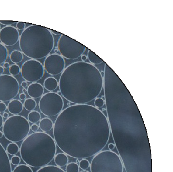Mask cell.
<instances>
[{
  "label": "cell",
  "mask_w": 173,
  "mask_h": 172,
  "mask_svg": "<svg viewBox=\"0 0 173 172\" xmlns=\"http://www.w3.org/2000/svg\"><path fill=\"white\" fill-rule=\"evenodd\" d=\"M19 98L21 100H24L26 99L27 96H26V95L24 93H21L19 94Z\"/></svg>",
  "instance_id": "obj_37"
},
{
  "label": "cell",
  "mask_w": 173,
  "mask_h": 172,
  "mask_svg": "<svg viewBox=\"0 0 173 172\" xmlns=\"http://www.w3.org/2000/svg\"><path fill=\"white\" fill-rule=\"evenodd\" d=\"M110 133L106 116L88 104L68 106L58 115L53 126L56 145L64 153L76 159H86L102 151Z\"/></svg>",
  "instance_id": "obj_1"
},
{
  "label": "cell",
  "mask_w": 173,
  "mask_h": 172,
  "mask_svg": "<svg viewBox=\"0 0 173 172\" xmlns=\"http://www.w3.org/2000/svg\"><path fill=\"white\" fill-rule=\"evenodd\" d=\"M21 86L23 88H25L26 87H27L28 86V83L26 81H23L21 83Z\"/></svg>",
  "instance_id": "obj_41"
},
{
  "label": "cell",
  "mask_w": 173,
  "mask_h": 172,
  "mask_svg": "<svg viewBox=\"0 0 173 172\" xmlns=\"http://www.w3.org/2000/svg\"><path fill=\"white\" fill-rule=\"evenodd\" d=\"M28 94L32 99H38L42 97L44 87L40 83H32L28 86L27 89Z\"/></svg>",
  "instance_id": "obj_15"
},
{
  "label": "cell",
  "mask_w": 173,
  "mask_h": 172,
  "mask_svg": "<svg viewBox=\"0 0 173 172\" xmlns=\"http://www.w3.org/2000/svg\"><path fill=\"white\" fill-rule=\"evenodd\" d=\"M21 73L25 81L32 83L42 79L44 75V69L39 61L30 59L22 64Z\"/></svg>",
  "instance_id": "obj_11"
},
{
  "label": "cell",
  "mask_w": 173,
  "mask_h": 172,
  "mask_svg": "<svg viewBox=\"0 0 173 172\" xmlns=\"http://www.w3.org/2000/svg\"><path fill=\"white\" fill-rule=\"evenodd\" d=\"M9 73L10 75L17 76L19 74V73H21V68L17 64H12L11 65H10L9 67Z\"/></svg>",
  "instance_id": "obj_28"
},
{
  "label": "cell",
  "mask_w": 173,
  "mask_h": 172,
  "mask_svg": "<svg viewBox=\"0 0 173 172\" xmlns=\"http://www.w3.org/2000/svg\"><path fill=\"white\" fill-rule=\"evenodd\" d=\"M3 135V133H2V132H1V131H0V139H1V138L2 137Z\"/></svg>",
  "instance_id": "obj_46"
},
{
  "label": "cell",
  "mask_w": 173,
  "mask_h": 172,
  "mask_svg": "<svg viewBox=\"0 0 173 172\" xmlns=\"http://www.w3.org/2000/svg\"><path fill=\"white\" fill-rule=\"evenodd\" d=\"M58 87V82L53 77H48L44 80L43 87L49 92L55 91Z\"/></svg>",
  "instance_id": "obj_17"
},
{
  "label": "cell",
  "mask_w": 173,
  "mask_h": 172,
  "mask_svg": "<svg viewBox=\"0 0 173 172\" xmlns=\"http://www.w3.org/2000/svg\"><path fill=\"white\" fill-rule=\"evenodd\" d=\"M39 128H40V127L38 125H36V124H34L30 126V129L32 131H33L34 133H36L38 131V130H39Z\"/></svg>",
  "instance_id": "obj_36"
},
{
  "label": "cell",
  "mask_w": 173,
  "mask_h": 172,
  "mask_svg": "<svg viewBox=\"0 0 173 172\" xmlns=\"http://www.w3.org/2000/svg\"><path fill=\"white\" fill-rule=\"evenodd\" d=\"M43 66L44 71L50 75H58L63 73L65 69V61L61 55H49L46 57Z\"/></svg>",
  "instance_id": "obj_12"
},
{
  "label": "cell",
  "mask_w": 173,
  "mask_h": 172,
  "mask_svg": "<svg viewBox=\"0 0 173 172\" xmlns=\"http://www.w3.org/2000/svg\"><path fill=\"white\" fill-rule=\"evenodd\" d=\"M88 59L89 61L90 62V63L93 65H100L103 62L102 59H101L98 55L90 50H88Z\"/></svg>",
  "instance_id": "obj_21"
},
{
  "label": "cell",
  "mask_w": 173,
  "mask_h": 172,
  "mask_svg": "<svg viewBox=\"0 0 173 172\" xmlns=\"http://www.w3.org/2000/svg\"><path fill=\"white\" fill-rule=\"evenodd\" d=\"M22 92H23V93H25V92H27V89H25V88H23V89H22Z\"/></svg>",
  "instance_id": "obj_47"
},
{
  "label": "cell",
  "mask_w": 173,
  "mask_h": 172,
  "mask_svg": "<svg viewBox=\"0 0 173 172\" xmlns=\"http://www.w3.org/2000/svg\"><path fill=\"white\" fill-rule=\"evenodd\" d=\"M20 35L16 28L6 26L0 30V41L5 46H15L19 40Z\"/></svg>",
  "instance_id": "obj_13"
},
{
  "label": "cell",
  "mask_w": 173,
  "mask_h": 172,
  "mask_svg": "<svg viewBox=\"0 0 173 172\" xmlns=\"http://www.w3.org/2000/svg\"><path fill=\"white\" fill-rule=\"evenodd\" d=\"M0 30H1V25H0Z\"/></svg>",
  "instance_id": "obj_49"
},
{
  "label": "cell",
  "mask_w": 173,
  "mask_h": 172,
  "mask_svg": "<svg viewBox=\"0 0 173 172\" xmlns=\"http://www.w3.org/2000/svg\"><path fill=\"white\" fill-rule=\"evenodd\" d=\"M3 136L11 142H18L24 140L30 132L29 121L21 115H12L4 122Z\"/></svg>",
  "instance_id": "obj_6"
},
{
  "label": "cell",
  "mask_w": 173,
  "mask_h": 172,
  "mask_svg": "<svg viewBox=\"0 0 173 172\" xmlns=\"http://www.w3.org/2000/svg\"><path fill=\"white\" fill-rule=\"evenodd\" d=\"M68 157L67 154L64 153H60L55 156V163L57 166L60 168L67 166L68 164Z\"/></svg>",
  "instance_id": "obj_19"
},
{
  "label": "cell",
  "mask_w": 173,
  "mask_h": 172,
  "mask_svg": "<svg viewBox=\"0 0 173 172\" xmlns=\"http://www.w3.org/2000/svg\"><path fill=\"white\" fill-rule=\"evenodd\" d=\"M90 166V163L89 161L86 159H82L79 162V167L83 170H86Z\"/></svg>",
  "instance_id": "obj_30"
},
{
  "label": "cell",
  "mask_w": 173,
  "mask_h": 172,
  "mask_svg": "<svg viewBox=\"0 0 173 172\" xmlns=\"http://www.w3.org/2000/svg\"><path fill=\"white\" fill-rule=\"evenodd\" d=\"M36 102L32 98H27L24 100L23 107L28 111H33L36 108Z\"/></svg>",
  "instance_id": "obj_24"
},
{
  "label": "cell",
  "mask_w": 173,
  "mask_h": 172,
  "mask_svg": "<svg viewBox=\"0 0 173 172\" xmlns=\"http://www.w3.org/2000/svg\"><path fill=\"white\" fill-rule=\"evenodd\" d=\"M10 60L14 64L20 63L23 59V54L18 50H13L9 55Z\"/></svg>",
  "instance_id": "obj_20"
},
{
  "label": "cell",
  "mask_w": 173,
  "mask_h": 172,
  "mask_svg": "<svg viewBox=\"0 0 173 172\" xmlns=\"http://www.w3.org/2000/svg\"><path fill=\"white\" fill-rule=\"evenodd\" d=\"M7 109L11 114L18 115L23 111V104L19 100H12L7 106Z\"/></svg>",
  "instance_id": "obj_16"
},
{
  "label": "cell",
  "mask_w": 173,
  "mask_h": 172,
  "mask_svg": "<svg viewBox=\"0 0 173 172\" xmlns=\"http://www.w3.org/2000/svg\"><path fill=\"white\" fill-rule=\"evenodd\" d=\"M36 172H65L60 167L55 166H46L40 168Z\"/></svg>",
  "instance_id": "obj_25"
},
{
  "label": "cell",
  "mask_w": 173,
  "mask_h": 172,
  "mask_svg": "<svg viewBox=\"0 0 173 172\" xmlns=\"http://www.w3.org/2000/svg\"><path fill=\"white\" fill-rule=\"evenodd\" d=\"M0 172H12L9 157L0 143Z\"/></svg>",
  "instance_id": "obj_14"
},
{
  "label": "cell",
  "mask_w": 173,
  "mask_h": 172,
  "mask_svg": "<svg viewBox=\"0 0 173 172\" xmlns=\"http://www.w3.org/2000/svg\"><path fill=\"white\" fill-rule=\"evenodd\" d=\"M108 148L109 149L110 151H111L115 148V145L113 143H109V145H108Z\"/></svg>",
  "instance_id": "obj_38"
},
{
  "label": "cell",
  "mask_w": 173,
  "mask_h": 172,
  "mask_svg": "<svg viewBox=\"0 0 173 172\" xmlns=\"http://www.w3.org/2000/svg\"><path fill=\"white\" fill-rule=\"evenodd\" d=\"M22 160L29 167L42 168L54 158L57 145L48 133L36 132L24 139L19 149Z\"/></svg>",
  "instance_id": "obj_4"
},
{
  "label": "cell",
  "mask_w": 173,
  "mask_h": 172,
  "mask_svg": "<svg viewBox=\"0 0 173 172\" xmlns=\"http://www.w3.org/2000/svg\"><path fill=\"white\" fill-rule=\"evenodd\" d=\"M62 96L75 104H87L95 99L103 88V76L95 65L77 61L67 67L58 82Z\"/></svg>",
  "instance_id": "obj_3"
},
{
  "label": "cell",
  "mask_w": 173,
  "mask_h": 172,
  "mask_svg": "<svg viewBox=\"0 0 173 172\" xmlns=\"http://www.w3.org/2000/svg\"><path fill=\"white\" fill-rule=\"evenodd\" d=\"M105 104V100L102 98H96L95 99L94 104L95 107L97 108H102Z\"/></svg>",
  "instance_id": "obj_31"
},
{
  "label": "cell",
  "mask_w": 173,
  "mask_h": 172,
  "mask_svg": "<svg viewBox=\"0 0 173 172\" xmlns=\"http://www.w3.org/2000/svg\"><path fill=\"white\" fill-rule=\"evenodd\" d=\"M54 126L53 121L49 118H43L40 121L39 127L43 133H47L52 130Z\"/></svg>",
  "instance_id": "obj_18"
},
{
  "label": "cell",
  "mask_w": 173,
  "mask_h": 172,
  "mask_svg": "<svg viewBox=\"0 0 173 172\" xmlns=\"http://www.w3.org/2000/svg\"><path fill=\"white\" fill-rule=\"evenodd\" d=\"M64 101L60 94L49 92L43 94L39 102L40 111L47 117L58 115L63 111Z\"/></svg>",
  "instance_id": "obj_8"
},
{
  "label": "cell",
  "mask_w": 173,
  "mask_h": 172,
  "mask_svg": "<svg viewBox=\"0 0 173 172\" xmlns=\"http://www.w3.org/2000/svg\"><path fill=\"white\" fill-rule=\"evenodd\" d=\"M25 28H26V24H25L24 23L21 22H17V24H16V29H17V30H24Z\"/></svg>",
  "instance_id": "obj_33"
},
{
  "label": "cell",
  "mask_w": 173,
  "mask_h": 172,
  "mask_svg": "<svg viewBox=\"0 0 173 172\" xmlns=\"http://www.w3.org/2000/svg\"><path fill=\"white\" fill-rule=\"evenodd\" d=\"M50 31L51 32V33L53 34H54V35H61V34L58 32H57L55 30H53V29H49Z\"/></svg>",
  "instance_id": "obj_40"
},
{
  "label": "cell",
  "mask_w": 173,
  "mask_h": 172,
  "mask_svg": "<svg viewBox=\"0 0 173 172\" xmlns=\"http://www.w3.org/2000/svg\"><path fill=\"white\" fill-rule=\"evenodd\" d=\"M3 118H6V119H7L8 118H9V114L8 113H6V112H5L3 113Z\"/></svg>",
  "instance_id": "obj_45"
},
{
  "label": "cell",
  "mask_w": 173,
  "mask_h": 172,
  "mask_svg": "<svg viewBox=\"0 0 173 172\" xmlns=\"http://www.w3.org/2000/svg\"><path fill=\"white\" fill-rule=\"evenodd\" d=\"M3 124H4V121H3V116L0 114V129L1 128V127L3 126Z\"/></svg>",
  "instance_id": "obj_39"
},
{
  "label": "cell",
  "mask_w": 173,
  "mask_h": 172,
  "mask_svg": "<svg viewBox=\"0 0 173 172\" xmlns=\"http://www.w3.org/2000/svg\"><path fill=\"white\" fill-rule=\"evenodd\" d=\"M65 170V172H79V165L75 162H71L67 164Z\"/></svg>",
  "instance_id": "obj_29"
},
{
  "label": "cell",
  "mask_w": 173,
  "mask_h": 172,
  "mask_svg": "<svg viewBox=\"0 0 173 172\" xmlns=\"http://www.w3.org/2000/svg\"><path fill=\"white\" fill-rule=\"evenodd\" d=\"M16 22L12 21H0V23L6 26H10L12 24H15Z\"/></svg>",
  "instance_id": "obj_34"
},
{
  "label": "cell",
  "mask_w": 173,
  "mask_h": 172,
  "mask_svg": "<svg viewBox=\"0 0 173 172\" xmlns=\"http://www.w3.org/2000/svg\"><path fill=\"white\" fill-rule=\"evenodd\" d=\"M19 46L23 54L37 60L50 55L54 46V39L48 28L32 24L22 32Z\"/></svg>",
  "instance_id": "obj_5"
},
{
  "label": "cell",
  "mask_w": 173,
  "mask_h": 172,
  "mask_svg": "<svg viewBox=\"0 0 173 172\" xmlns=\"http://www.w3.org/2000/svg\"><path fill=\"white\" fill-rule=\"evenodd\" d=\"M81 59L82 60V62H85L88 59V56H86L85 55H82L81 56Z\"/></svg>",
  "instance_id": "obj_43"
},
{
  "label": "cell",
  "mask_w": 173,
  "mask_h": 172,
  "mask_svg": "<svg viewBox=\"0 0 173 172\" xmlns=\"http://www.w3.org/2000/svg\"><path fill=\"white\" fill-rule=\"evenodd\" d=\"M89 172L88 171H86V170H83V171H81V172Z\"/></svg>",
  "instance_id": "obj_48"
},
{
  "label": "cell",
  "mask_w": 173,
  "mask_h": 172,
  "mask_svg": "<svg viewBox=\"0 0 173 172\" xmlns=\"http://www.w3.org/2000/svg\"><path fill=\"white\" fill-rule=\"evenodd\" d=\"M91 172H123V165L118 154L111 151H101L90 164Z\"/></svg>",
  "instance_id": "obj_7"
},
{
  "label": "cell",
  "mask_w": 173,
  "mask_h": 172,
  "mask_svg": "<svg viewBox=\"0 0 173 172\" xmlns=\"http://www.w3.org/2000/svg\"><path fill=\"white\" fill-rule=\"evenodd\" d=\"M108 121L126 172H152L149 140L140 112Z\"/></svg>",
  "instance_id": "obj_2"
},
{
  "label": "cell",
  "mask_w": 173,
  "mask_h": 172,
  "mask_svg": "<svg viewBox=\"0 0 173 172\" xmlns=\"http://www.w3.org/2000/svg\"><path fill=\"white\" fill-rule=\"evenodd\" d=\"M9 66H10V64L9 62H5V63H3V68L4 69H9Z\"/></svg>",
  "instance_id": "obj_42"
},
{
  "label": "cell",
  "mask_w": 173,
  "mask_h": 172,
  "mask_svg": "<svg viewBox=\"0 0 173 172\" xmlns=\"http://www.w3.org/2000/svg\"><path fill=\"white\" fill-rule=\"evenodd\" d=\"M11 163H12L13 165L15 166H18L19 164L21 162V158L20 157H18L17 156H13L11 159Z\"/></svg>",
  "instance_id": "obj_32"
},
{
  "label": "cell",
  "mask_w": 173,
  "mask_h": 172,
  "mask_svg": "<svg viewBox=\"0 0 173 172\" xmlns=\"http://www.w3.org/2000/svg\"><path fill=\"white\" fill-rule=\"evenodd\" d=\"M4 72H5V69L3 68V66H0V75H3V73Z\"/></svg>",
  "instance_id": "obj_44"
},
{
  "label": "cell",
  "mask_w": 173,
  "mask_h": 172,
  "mask_svg": "<svg viewBox=\"0 0 173 172\" xmlns=\"http://www.w3.org/2000/svg\"><path fill=\"white\" fill-rule=\"evenodd\" d=\"M41 120V115L38 112L33 110L28 115V120L32 124H36Z\"/></svg>",
  "instance_id": "obj_22"
},
{
  "label": "cell",
  "mask_w": 173,
  "mask_h": 172,
  "mask_svg": "<svg viewBox=\"0 0 173 172\" xmlns=\"http://www.w3.org/2000/svg\"><path fill=\"white\" fill-rule=\"evenodd\" d=\"M9 57V51L6 46L0 42V66L6 62Z\"/></svg>",
  "instance_id": "obj_23"
},
{
  "label": "cell",
  "mask_w": 173,
  "mask_h": 172,
  "mask_svg": "<svg viewBox=\"0 0 173 172\" xmlns=\"http://www.w3.org/2000/svg\"><path fill=\"white\" fill-rule=\"evenodd\" d=\"M20 89L17 79L10 75H0V102H6L14 99Z\"/></svg>",
  "instance_id": "obj_10"
},
{
  "label": "cell",
  "mask_w": 173,
  "mask_h": 172,
  "mask_svg": "<svg viewBox=\"0 0 173 172\" xmlns=\"http://www.w3.org/2000/svg\"><path fill=\"white\" fill-rule=\"evenodd\" d=\"M12 172H33V170L28 165L20 164L16 167Z\"/></svg>",
  "instance_id": "obj_27"
},
{
  "label": "cell",
  "mask_w": 173,
  "mask_h": 172,
  "mask_svg": "<svg viewBox=\"0 0 173 172\" xmlns=\"http://www.w3.org/2000/svg\"><path fill=\"white\" fill-rule=\"evenodd\" d=\"M19 151V146L14 142H12L9 144L6 148V152L7 154L12 156H15L16 154L18 153Z\"/></svg>",
  "instance_id": "obj_26"
},
{
  "label": "cell",
  "mask_w": 173,
  "mask_h": 172,
  "mask_svg": "<svg viewBox=\"0 0 173 172\" xmlns=\"http://www.w3.org/2000/svg\"><path fill=\"white\" fill-rule=\"evenodd\" d=\"M58 49L61 56L64 58L75 60L82 56L86 47L73 38L61 34L58 40Z\"/></svg>",
  "instance_id": "obj_9"
},
{
  "label": "cell",
  "mask_w": 173,
  "mask_h": 172,
  "mask_svg": "<svg viewBox=\"0 0 173 172\" xmlns=\"http://www.w3.org/2000/svg\"><path fill=\"white\" fill-rule=\"evenodd\" d=\"M7 109V106L4 102H0V113H5Z\"/></svg>",
  "instance_id": "obj_35"
}]
</instances>
